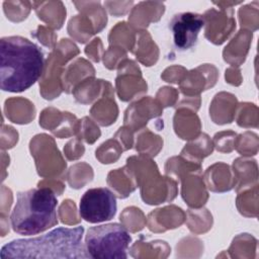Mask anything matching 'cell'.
I'll use <instances>...</instances> for the list:
<instances>
[{"mask_svg": "<svg viewBox=\"0 0 259 259\" xmlns=\"http://www.w3.org/2000/svg\"><path fill=\"white\" fill-rule=\"evenodd\" d=\"M45 55L41 49L20 35L0 39V87L6 92H22L42 75Z\"/></svg>", "mask_w": 259, "mask_h": 259, "instance_id": "1", "label": "cell"}, {"mask_svg": "<svg viewBox=\"0 0 259 259\" xmlns=\"http://www.w3.org/2000/svg\"><path fill=\"white\" fill-rule=\"evenodd\" d=\"M83 227L56 228L46 235L16 239L1 248V258H91L82 242Z\"/></svg>", "mask_w": 259, "mask_h": 259, "instance_id": "2", "label": "cell"}, {"mask_svg": "<svg viewBox=\"0 0 259 259\" xmlns=\"http://www.w3.org/2000/svg\"><path fill=\"white\" fill-rule=\"evenodd\" d=\"M58 200L48 187L31 188L17 193L10 214L12 230L22 236L38 235L58 225Z\"/></svg>", "mask_w": 259, "mask_h": 259, "instance_id": "3", "label": "cell"}, {"mask_svg": "<svg viewBox=\"0 0 259 259\" xmlns=\"http://www.w3.org/2000/svg\"><path fill=\"white\" fill-rule=\"evenodd\" d=\"M132 237L120 224L110 223L88 229L85 247L91 258L125 259Z\"/></svg>", "mask_w": 259, "mask_h": 259, "instance_id": "4", "label": "cell"}, {"mask_svg": "<svg viewBox=\"0 0 259 259\" xmlns=\"http://www.w3.org/2000/svg\"><path fill=\"white\" fill-rule=\"evenodd\" d=\"M117 210L116 196L106 187L88 189L81 197L79 213L91 224L103 223L113 219Z\"/></svg>", "mask_w": 259, "mask_h": 259, "instance_id": "5", "label": "cell"}, {"mask_svg": "<svg viewBox=\"0 0 259 259\" xmlns=\"http://www.w3.org/2000/svg\"><path fill=\"white\" fill-rule=\"evenodd\" d=\"M204 25L200 14L182 12L173 16L169 28L173 35V44L178 51H187L197 42V37Z\"/></svg>", "mask_w": 259, "mask_h": 259, "instance_id": "6", "label": "cell"}]
</instances>
